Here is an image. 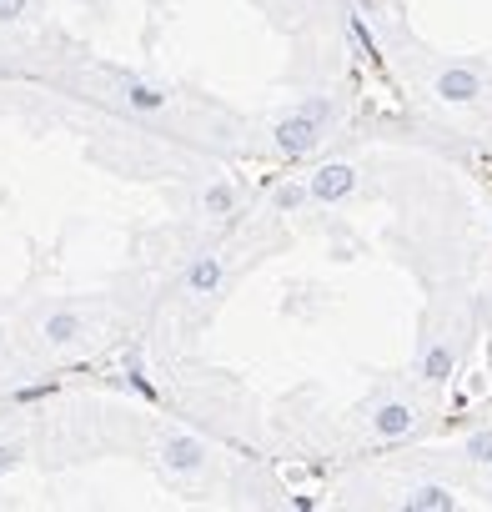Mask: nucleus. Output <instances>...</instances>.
Listing matches in <instances>:
<instances>
[{"instance_id": "obj_4", "label": "nucleus", "mask_w": 492, "mask_h": 512, "mask_svg": "<svg viewBox=\"0 0 492 512\" xmlns=\"http://www.w3.org/2000/svg\"><path fill=\"white\" fill-rule=\"evenodd\" d=\"M412 422H417L412 402H382L377 417H372V427H377L382 437H402V432H412Z\"/></svg>"}, {"instance_id": "obj_10", "label": "nucleus", "mask_w": 492, "mask_h": 512, "mask_svg": "<svg viewBox=\"0 0 492 512\" xmlns=\"http://www.w3.org/2000/svg\"><path fill=\"white\" fill-rule=\"evenodd\" d=\"M447 372H452V347H432L427 362H422V377L427 382H447Z\"/></svg>"}, {"instance_id": "obj_12", "label": "nucleus", "mask_w": 492, "mask_h": 512, "mask_svg": "<svg viewBox=\"0 0 492 512\" xmlns=\"http://www.w3.org/2000/svg\"><path fill=\"white\" fill-rule=\"evenodd\" d=\"M302 201H307L302 186H282V191H277V206H282V211H292V206H302Z\"/></svg>"}, {"instance_id": "obj_8", "label": "nucleus", "mask_w": 492, "mask_h": 512, "mask_svg": "<svg viewBox=\"0 0 492 512\" xmlns=\"http://www.w3.org/2000/svg\"><path fill=\"white\" fill-rule=\"evenodd\" d=\"M126 101H131L136 111H161V106H166V91H156V86H146V81H126Z\"/></svg>"}, {"instance_id": "obj_1", "label": "nucleus", "mask_w": 492, "mask_h": 512, "mask_svg": "<svg viewBox=\"0 0 492 512\" xmlns=\"http://www.w3.org/2000/svg\"><path fill=\"white\" fill-rule=\"evenodd\" d=\"M317 136H322V121H317V116H307V111H292V116L277 126V146H282L287 156L312 151V146H317Z\"/></svg>"}, {"instance_id": "obj_16", "label": "nucleus", "mask_w": 492, "mask_h": 512, "mask_svg": "<svg viewBox=\"0 0 492 512\" xmlns=\"http://www.w3.org/2000/svg\"><path fill=\"white\" fill-rule=\"evenodd\" d=\"M362 6H367V11H377V0H362Z\"/></svg>"}, {"instance_id": "obj_9", "label": "nucleus", "mask_w": 492, "mask_h": 512, "mask_svg": "<svg viewBox=\"0 0 492 512\" xmlns=\"http://www.w3.org/2000/svg\"><path fill=\"white\" fill-rule=\"evenodd\" d=\"M81 337V322L71 317V312H56L51 322H46V342H56V347H66V342H76Z\"/></svg>"}, {"instance_id": "obj_3", "label": "nucleus", "mask_w": 492, "mask_h": 512, "mask_svg": "<svg viewBox=\"0 0 492 512\" xmlns=\"http://www.w3.org/2000/svg\"><path fill=\"white\" fill-rule=\"evenodd\" d=\"M437 96L442 101H472V96H482V76L477 71H442L437 76Z\"/></svg>"}, {"instance_id": "obj_14", "label": "nucleus", "mask_w": 492, "mask_h": 512, "mask_svg": "<svg viewBox=\"0 0 492 512\" xmlns=\"http://www.w3.org/2000/svg\"><path fill=\"white\" fill-rule=\"evenodd\" d=\"M16 457H21V447H0V472H11Z\"/></svg>"}, {"instance_id": "obj_2", "label": "nucleus", "mask_w": 492, "mask_h": 512, "mask_svg": "<svg viewBox=\"0 0 492 512\" xmlns=\"http://www.w3.org/2000/svg\"><path fill=\"white\" fill-rule=\"evenodd\" d=\"M352 186H357V171H352V166H322V171H312L307 196H312V201H337V196H347Z\"/></svg>"}, {"instance_id": "obj_5", "label": "nucleus", "mask_w": 492, "mask_h": 512, "mask_svg": "<svg viewBox=\"0 0 492 512\" xmlns=\"http://www.w3.org/2000/svg\"><path fill=\"white\" fill-rule=\"evenodd\" d=\"M186 287H191L196 297H211V292L221 287V256H196L191 272H186Z\"/></svg>"}, {"instance_id": "obj_7", "label": "nucleus", "mask_w": 492, "mask_h": 512, "mask_svg": "<svg viewBox=\"0 0 492 512\" xmlns=\"http://www.w3.org/2000/svg\"><path fill=\"white\" fill-rule=\"evenodd\" d=\"M407 507L412 512H452L457 497H452V487H417V492H407Z\"/></svg>"}, {"instance_id": "obj_6", "label": "nucleus", "mask_w": 492, "mask_h": 512, "mask_svg": "<svg viewBox=\"0 0 492 512\" xmlns=\"http://www.w3.org/2000/svg\"><path fill=\"white\" fill-rule=\"evenodd\" d=\"M206 462V447L196 442V437H171L166 442V467H176V472H196Z\"/></svg>"}, {"instance_id": "obj_15", "label": "nucleus", "mask_w": 492, "mask_h": 512, "mask_svg": "<svg viewBox=\"0 0 492 512\" xmlns=\"http://www.w3.org/2000/svg\"><path fill=\"white\" fill-rule=\"evenodd\" d=\"M206 201H211V206H216V211H226V206H231V191H221V186H216V191H211V196H206Z\"/></svg>"}, {"instance_id": "obj_13", "label": "nucleus", "mask_w": 492, "mask_h": 512, "mask_svg": "<svg viewBox=\"0 0 492 512\" xmlns=\"http://www.w3.org/2000/svg\"><path fill=\"white\" fill-rule=\"evenodd\" d=\"M26 16V0H0V21H21Z\"/></svg>"}, {"instance_id": "obj_11", "label": "nucleus", "mask_w": 492, "mask_h": 512, "mask_svg": "<svg viewBox=\"0 0 492 512\" xmlns=\"http://www.w3.org/2000/svg\"><path fill=\"white\" fill-rule=\"evenodd\" d=\"M462 452H467L472 462H492V432H472V437L462 442Z\"/></svg>"}]
</instances>
